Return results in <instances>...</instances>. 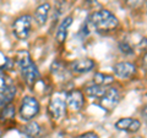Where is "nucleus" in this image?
<instances>
[{
  "mask_svg": "<svg viewBox=\"0 0 147 138\" xmlns=\"http://www.w3.org/2000/svg\"><path fill=\"white\" fill-rule=\"evenodd\" d=\"M145 0H121V4H124L129 9H137L144 5Z\"/></svg>",
  "mask_w": 147,
  "mask_h": 138,
  "instance_id": "obj_19",
  "label": "nucleus"
},
{
  "mask_svg": "<svg viewBox=\"0 0 147 138\" xmlns=\"http://www.w3.org/2000/svg\"><path fill=\"white\" fill-rule=\"evenodd\" d=\"M15 95H16V87L12 84L9 89H6L4 93L0 94V109L6 107L9 104H11L12 99L15 98Z\"/></svg>",
  "mask_w": 147,
  "mask_h": 138,
  "instance_id": "obj_14",
  "label": "nucleus"
},
{
  "mask_svg": "<svg viewBox=\"0 0 147 138\" xmlns=\"http://www.w3.org/2000/svg\"><path fill=\"white\" fill-rule=\"evenodd\" d=\"M80 138H99V137L97 133H94V132H86L82 136H80Z\"/></svg>",
  "mask_w": 147,
  "mask_h": 138,
  "instance_id": "obj_21",
  "label": "nucleus"
},
{
  "mask_svg": "<svg viewBox=\"0 0 147 138\" xmlns=\"http://www.w3.org/2000/svg\"><path fill=\"white\" fill-rule=\"evenodd\" d=\"M113 72L117 77L121 78V80H129L136 73V66L131 62L123 61L118 62L113 67Z\"/></svg>",
  "mask_w": 147,
  "mask_h": 138,
  "instance_id": "obj_8",
  "label": "nucleus"
},
{
  "mask_svg": "<svg viewBox=\"0 0 147 138\" xmlns=\"http://www.w3.org/2000/svg\"><path fill=\"white\" fill-rule=\"evenodd\" d=\"M15 115H16V108L13 107L12 104H9L6 107L1 108V111H0V120H3V121L11 120V119L15 117Z\"/></svg>",
  "mask_w": 147,
  "mask_h": 138,
  "instance_id": "obj_17",
  "label": "nucleus"
},
{
  "mask_svg": "<svg viewBox=\"0 0 147 138\" xmlns=\"http://www.w3.org/2000/svg\"><path fill=\"white\" fill-rule=\"evenodd\" d=\"M50 9H52V6H50L49 3H43V4H39L38 7L34 10V21L38 26H43L47 23L49 13H50Z\"/></svg>",
  "mask_w": 147,
  "mask_h": 138,
  "instance_id": "obj_11",
  "label": "nucleus"
},
{
  "mask_svg": "<svg viewBox=\"0 0 147 138\" xmlns=\"http://www.w3.org/2000/svg\"><path fill=\"white\" fill-rule=\"evenodd\" d=\"M115 128L119 131H126L135 133L141 128V122L137 119H131V117H123L120 120L115 122Z\"/></svg>",
  "mask_w": 147,
  "mask_h": 138,
  "instance_id": "obj_9",
  "label": "nucleus"
},
{
  "mask_svg": "<svg viewBox=\"0 0 147 138\" xmlns=\"http://www.w3.org/2000/svg\"><path fill=\"white\" fill-rule=\"evenodd\" d=\"M15 61L17 64L18 68H20L21 76L24 78L25 83L30 88H33L40 78V73H39L37 65L32 61L30 53L27 50H20V52H17Z\"/></svg>",
  "mask_w": 147,
  "mask_h": 138,
  "instance_id": "obj_2",
  "label": "nucleus"
},
{
  "mask_svg": "<svg viewBox=\"0 0 147 138\" xmlns=\"http://www.w3.org/2000/svg\"><path fill=\"white\" fill-rule=\"evenodd\" d=\"M32 18L31 15H21L17 17L12 23V32L13 36L20 40H25L30 37L31 29H32Z\"/></svg>",
  "mask_w": 147,
  "mask_h": 138,
  "instance_id": "obj_4",
  "label": "nucleus"
},
{
  "mask_svg": "<svg viewBox=\"0 0 147 138\" xmlns=\"http://www.w3.org/2000/svg\"><path fill=\"white\" fill-rule=\"evenodd\" d=\"M24 135L27 138H39L42 136V127L38 122L36 121H28V123L24 127Z\"/></svg>",
  "mask_w": 147,
  "mask_h": 138,
  "instance_id": "obj_13",
  "label": "nucleus"
},
{
  "mask_svg": "<svg viewBox=\"0 0 147 138\" xmlns=\"http://www.w3.org/2000/svg\"><path fill=\"white\" fill-rule=\"evenodd\" d=\"M76 138H80V136H79V137H76Z\"/></svg>",
  "mask_w": 147,
  "mask_h": 138,
  "instance_id": "obj_23",
  "label": "nucleus"
},
{
  "mask_svg": "<svg viewBox=\"0 0 147 138\" xmlns=\"http://www.w3.org/2000/svg\"><path fill=\"white\" fill-rule=\"evenodd\" d=\"M72 20H74L72 16H66L60 22V25H59L58 29H57V34H55V39H57V42L59 44H63L66 40L69 28H70V26L72 25Z\"/></svg>",
  "mask_w": 147,
  "mask_h": 138,
  "instance_id": "obj_12",
  "label": "nucleus"
},
{
  "mask_svg": "<svg viewBox=\"0 0 147 138\" xmlns=\"http://www.w3.org/2000/svg\"><path fill=\"white\" fill-rule=\"evenodd\" d=\"M48 113L52 119L57 121H60L66 116V103L65 99L60 95H54L49 100L48 104Z\"/></svg>",
  "mask_w": 147,
  "mask_h": 138,
  "instance_id": "obj_5",
  "label": "nucleus"
},
{
  "mask_svg": "<svg viewBox=\"0 0 147 138\" xmlns=\"http://www.w3.org/2000/svg\"><path fill=\"white\" fill-rule=\"evenodd\" d=\"M108 87H103V86H97V84H93L92 83L91 86H87L86 87V94L88 95V96H93V98H97L99 99L100 96H102L104 93H105V90H107Z\"/></svg>",
  "mask_w": 147,
  "mask_h": 138,
  "instance_id": "obj_16",
  "label": "nucleus"
},
{
  "mask_svg": "<svg viewBox=\"0 0 147 138\" xmlns=\"http://www.w3.org/2000/svg\"><path fill=\"white\" fill-rule=\"evenodd\" d=\"M114 82V77L112 75H107V73H96L93 76V81L92 83L97 84V86H103V87H108L109 84H112Z\"/></svg>",
  "mask_w": 147,
  "mask_h": 138,
  "instance_id": "obj_15",
  "label": "nucleus"
},
{
  "mask_svg": "<svg viewBox=\"0 0 147 138\" xmlns=\"http://www.w3.org/2000/svg\"><path fill=\"white\" fill-rule=\"evenodd\" d=\"M119 49H120V52H121L123 54H126V55L134 54V50H132V48L130 47V44L126 43V42L119 43Z\"/></svg>",
  "mask_w": 147,
  "mask_h": 138,
  "instance_id": "obj_20",
  "label": "nucleus"
},
{
  "mask_svg": "<svg viewBox=\"0 0 147 138\" xmlns=\"http://www.w3.org/2000/svg\"><path fill=\"white\" fill-rule=\"evenodd\" d=\"M119 26V20L113 15L109 10H102L94 11L87 18L85 27L88 31L94 32H110L114 31Z\"/></svg>",
  "mask_w": 147,
  "mask_h": 138,
  "instance_id": "obj_1",
  "label": "nucleus"
},
{
  "mask_svg": "<svg viewBox=\"0 0 147 138\" xmlns=\"http://www.w3.org/2000/svg\"><path fill=\"white\" fill-rule=\"evenodd\" d=\"M65 103L72 111H80L85 107V95L80 89H71L65 95Z\"/></svg>",
  "mask_w": 147,
  "mask_h": 138,
  "instance_id": "obj_7",
  "label": "nucleus"
},
{
  "mask_svg": "<svg viewBox=\"0 0 147 138\" xmlns=\"http://www.w3.org/2000/svg\"><path fill=\"white\" fill-rule=\"evenodd\" d=\"M39 110H40L39 102L34 96H25L21 100L18 114H20V117L22 120L28 122L39 114Z\"/></svg>",
  "mask_w": 147,
  "mask_h": 138,
  "instance_id": "obj_3",
  "label": "nucleus"
},
{
  "mask_svg": "<svg viewBox=\"0 0 147 138\" xmlns=\"http://www.w3.org/2000/svg\"><path fill=\"white\" fill-rule=\"evenodd\" d=\"M94 67H96V62L88 58L79 59V60L74 61L71 64V70L75 73H87L93 70Z\"/></svg>",
  "mask_w": 147,
  "mask_h": 138,
  "instance_id": "obj_10",
  "label": "nucleus"
},
{
  "mask_svg": "<svg viewBox=\"0 0 147 138\" xmlns=\"http://www.w3.org/2000/svg\"><path fill=\"white\" fill-rule=\"evenodd\" d=\"M99 100V105L103 109L108 110V111H112L118 105L119 100H120V94H119V90L117 88H113V87H108L105 93L98 99Z\"/></svg>",
  "mask_w": 147,
  "mask_h": 138,
  "instance_id": "obj_6",
  "label": "nucleus"
},
{
  "mask_svg": "<svg viewBox=\"0 0 147 138\" xmlns=\"http://www.w3.org/2000/svg\"><path fill=\"white\" fill-rule=\"evenodd\" d=\"M12 84L13 83L10 80V77H9L3 70H0V94L4 93L6 89H9Z\"/></svg>",
  "mask_w": 147,
  "mask_h": 138,
  "instance_id": "obj_18",
  "label": "nucleus"
},
{
  "mask_svg": "<svg viewBox=\"0 0 147 138\" xmlns=\"http://www.w3.org/2000/svg\"><path fill=\"white\" fill-rule=\"evenodd\" d=\"M37 3H39V4H43V3H47L48 0H36Z\"/></svg>",
  "mask_w": 147,
  "mask_h": 138,
  "instance_id": "obj_22",
  "label": "nucleus"
}]
</instances>
